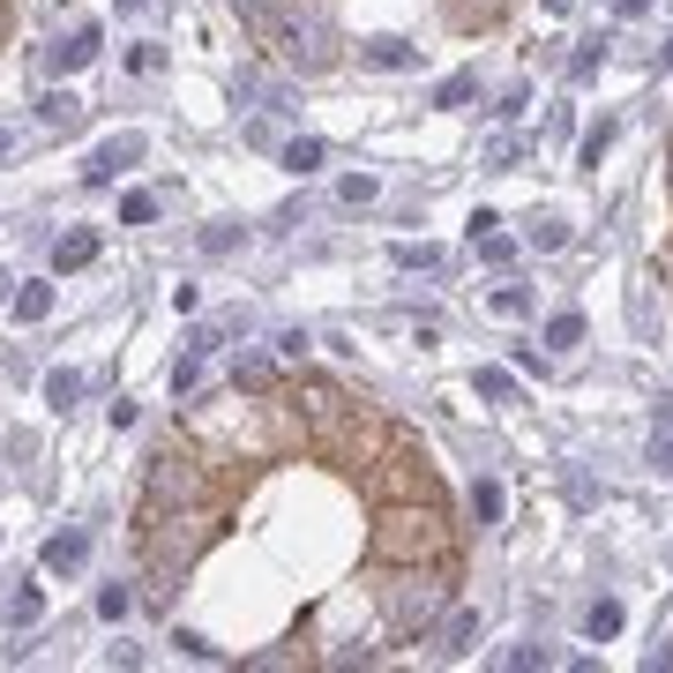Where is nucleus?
Instances as JSON below:
<instances>
[{
  "mask_svg": "<svg viewBox=\"0 0 673 673\" xmlns=\"http://www.w3.org/2000/svg\"><path fill=\"white\" fill-rule=\"evenodd\" d=\"M240 23H248L262 53L285 68V76H322L336 68V45H330V23L322 15H299V8H270V0H232Z\"/></svg>",
  "mask_w": 673,
  "mask_h": 673,
  "instance_id": "obj_1",
  "label": "nucleus"
},
{
  "mask_svg": "<svg viewBox=\"0 0 673 673\" xmlns=\"http://www.w3.org/2000/svg\"><path fill=\"white\" fill-rule=\"evenodd\" d=\"M367 554L389 561V569H420V561L442 554V516H434V509H381Z\"/></svg>",
  "mask_w": 673,
  "mask_h": 673,
  "instance_id": "obj_2",
  "label": "nucleus"
},
{
  "mask_svg": "<svg viewBox=\"0 0 673 673\" xmlns=\"http://www.w3.org/2000/svg\"><path fill=\"white\" fill-rule=\"evenodd\" d=\"M203 494V471L187 457H150V494H142V516H172V502H195Z\"/></svg>",
  "mask_w": 673,
  "mask_h": 673,
  "instance_id": "obj_3",
  "label": "nucleus"
},
{
  "mask_svg": "<svg viewBox=\"0 0 673 673\" xmlns=\"http://www.w3.org/2000/svg\"><path fill=\"white\" fill-rule=\"evenodd\" d=\"M142 150H150V135H135V127L105 135V142H98V150L83 158V187H113L127 166H142Z\"/></svg>",
  "mask_w": 673,
  "mask_h": 673,
  "instance_id": "obj_4",
  "label": "nucleus"
},
{
  "mask_svg": "<svg viewBox=\"0 0 673 673\" xmlns=\"http://www.w3.org/2000/svg\"><path fill=\"white\" fill-rule=\"evenodd\" d=\"M434 606H442V584H434V577H412V584H397V606H389V621L412 636V629H426V621H434Z\"/></svg>",
  "mask_w": 673,
  "mask_h": 673,
  "instance_id": "obj_5",
  "label": "nucleus"
},
{
  "mask_svg": "<svg viewBox=\"0 0 673 673\" xmlns=\"http://www.w3.org/2000/svg\"><path fill=\"white\" fill-rule=\"evenodd\" d=\"M38 561H45V569H53V577H76V569H83V561H90V532H76V524H68V532H53Z\"/></svg>",
  "mask_w": 673,
  "mask_h": 673,
  "instance_id": "obj_6",
  "label": "nucleus"
},
{
  "mask_svg": "<svg viewBox=\"0 0 673 673\" xmlns=\"http://www.w3.org/2000/svg\"><path fill=\"white\" fill-rule=\"evenodd\" d=\"M360 68L404 76V68H420V45H404V38H367V45H360Z\"/></svg>",
  "mask_w": 673,
  "mask_h": 673,
  "instance_id": "obj_7",
  "label": "nucleus"
},
{
  "mask_svg": "<svg viewBox=\"0 0 673 673\" xmlns=\"http://www.w3.org/2000/svg\"><path fill=\"white\" fill-rule=\"evenodd\" d=\"M38 121L60 127V135H76V127H83V98H76V90H45V98H38Z\"/></svg>",
  "mask_w": 673,
  "mask_h": 673,
  "instance_id": "obj_8",
  "label": "nucleus"
},
{
  "mask_svg": "<svg viewBox=\"0 0 673 673\" xmlns=\"http://www.w3.org/2000/svg\"><path fill=\"white\" fill-rule=\"evenodd\" d=\"M45 60H53V76H68V68H83V60H98V31H68V38L53 45V53H45Z\"/></svg>",
  "mask_w": 673,
  "mask_h": 673,
  "instance_id": "obj_9",
  "label": "nucleus"
},
{
  "mask_svg": "<svg viewBox=\"0 0 673 673\" xmlns=\"http://www.w3.org/2000/svg\"><path fill=\"white\" fill-rule=\"evenodd\" d=\"M83 262H98V232L76 225V232H60V240H53V270H83Z\"/></svg>",
  "mask_w": 673,
  "mask_h": 673,
  "instance_id": "obj_10",
  "label": "nucleus"
},
{
  "mask_svg": "<svg viewBox=\"0 0 673 673\" xmlns=\"http://www.w3.org/2000/svg\"><path fill=\"white\" fill-rule=\"evenodd\" d=\"M322 158H330V150H322V135H293V142L277 150V166L299 172V180H307V172H322Z\"/></svg>",
  "mask_w": 673,
  "mask_h": 673,
  "instance_id": "obj_11",
  "label": "nucleus"
},
{
  "mask_svg": "<svg viewBox=\"0 0 673 673\" xmlns=\"http://www.w3.org/2000/svg\"><path fill=\"white\" fill-rule=\"evenodd\" d=\"M471 90H479V68H457V76H442V83H434V105H442V113H457V105H471Z\"/></svg>",
  "mask_w": 673,
  "mask_h": 673,
  "instance_id": "obj_12",
  "label": "nucleus"
},
{
  "mask_svg": "<svg viewBox=\"0 0 673 673\" xmlns=\"http://www.w3.org/2000/svg\"><path fill=\"white\" fill-rule=\"evenodd\" d=\"M389 262H397V270H442L449 254L434 248V240H397V248H389Z\"/></svg>",
  "mask_w": 673,
  "mask_h": 673,
  "instance_id": "obj_13",
  "label": "nucleus"
},
{
  "mask_svg": "<svg viewBox=\"0 0 673 673\" xmlns=\"http://www.w3.org/2000/svg\"><path fill=\"white\" fill-rule=\"evenodd\" d=\"M53 315V285L31 277V285H15V322H45Z\"/></svg>",
  "mask_w": 673,
  "mask_h": 673,
  "instance_id": "obj_14",
  "label": "nucleus"
},
{
  "mask_svg": "<svg viewBox=\"0 0 673 673\" xmlns=\"http://www.w3.org/2000/svg\"><path fill=\"white\" fill-rule=\"evenodd\" d=\"M270 381H277V360H270V352H248V360L232 367V389H270Z\"/></svg>",
  "mask_w": 673,
  "mask_h": 673,
  "instance_id": "obj_15",
  "label": "nucleus"
},
{
  "mask_svg": "<svg viewBox=\"0 0 673 673\" xmlns=\"http://www.w3.org/2000/svg\"><path fill=\"white\" fill-rule=\"evenodd\" d=\"M76 397H83V375H76V367H53V375H45V404H53V412H68Z\"/></svg>",
  "mask_w": 673,
  "mask_h": 673,
  "instance_id": "obj_16",
  "label": "nucleus"
},
{
  "mask_svg": "<svg viewBox=\"0 0 673 673\" xmlns=\"http://www.w3.org/2000/svg\"><path fill=\"white\" fill-rule=\"evenodd\" d=\"M584 636H591V643H606V636H621V598H598V606H591V614H584Z\"/></svg>",
  "mask_w": 673,
  "mask_h": 673,
  "instance_id": "obj_17",
  "label": "nucleus"
},
{
  "mask_svg": "<svg viewBox=\"0 0 673 673\" xmlns=\"http://www.w3.org/2000/svg\"><path fill=\"white\" fill-rule=\"evenodd\" d=\"M38 614H45V591H38V584H15V598H8V621H15V629H31Z\"/></svg>",
  "mask_w": 673,
  "mask_h": 673,
  "instance_id": "obj_18",
  "label": "nucleus"
},
{
  "mask_svg": "<svg viewBox=\"0 0 673 673\" xmlns=\"http://www.w3.org/2000/svg\"><path fill=\"white\" fill-rule=\"evenodd\" d=\"M471 516H479V524H502V487H494V479H471Z\"/></svg>",
  "mask_w": 673,
  "mask_h": 673,
  "instance_id": "obj_19",
  "label": "nucleus"
},
{
  "mask_svg": "<svg viewBox=\"0 0 673 673\" xmlns=\"http://www.w3.org/2000/svg\"><path fill=\"white\" fill-rule=\"evenodd\" d=\"M195 381H203V352H180L172 360V397H195Z\"/></svg>",
  "mask_w": 673,
  "mask_h": 673,
  "instance_id": "obj_20",
  "label": "nucleus"
},
{
  "mask_svg": "<svg viewBox=\"0 0 673 673\" xmlns=\"http://www.w3.org/2000/svg\"><path fill=\"white\" fill-rule=\"evenodd\" d=\"M336 203H352V210L375 203V172H344V180H336Z\"/></svg>",
  "mask_w": 673,
  "mask_h": 673,
  "instance_id": "obj_21",
  "label": "nucleus"
},
{
  "mask_svg": "<svg viewBox=\"0 0 673 673\" xmlns=\"http://www.w3.org/2000/svg\"><path fill=\"white\" fill-rule=\"evenodd\" d=\"M547 344H554V352L584 344V315H554V322H547Z\"/></svg>",
  "mask_w": 673,
  "mask_h": 673,
  "instance_id": "obj_22",
  "label": "nucleus"
},
{
  "mask_svg": "<svg viewBox=\"0 0 673 673\" xmlns=\"http://www.w3.org/2000/svg\"><path fill=\"white\" fill-rule=\"evenodd\" d=\"M127 606H135V591H127V584H105V591H98V621H127Z\"/></svg>",
  "mask_w": 673,
  "mask_h": 673,
  "instance_id": "obj_23",
  "label": "nucleus"
},
{
  "mask_svg": "<svg viewBox=\"0 0 673 673\" xmlns=\"http://www.w3.org/2000/svg\"><path fill=\"white\" fill-rule=\"evenodd\" d=\"M150 217H158V195H150V187L121 195V225H150Z\"/></svg>",
  "mask_w": 673,
  "mask_h": 673,
  "instance_id": "obj_24",
  "label": "nucleus"
},
{
  "mask_svg": "<svg viewBox=\"0 0 673 673\" xmlns=\"http://www.w3.org/2000/svg\"><path fill=\"white\" fill-rule=\"evenodd\" d=\"M471 248H479V262H494V270H502V262H516V240H509V232H479Z\"/></svg>",
  "mask_w": 673,
  "mask_h": 673,
  "instance_id": "obj_25",
  "label": "nucleus"
},
{
  "mask_svg": "<svg viewBox=\"0 0 673 673\" xmlns=\"http://www.w3.org/2000/svg\"><path fill=\"white\" fill-rule=\"evenodd\" d=\"M471 636H479V614H449V629H442V651H471Z\"/></svg>",
  "mask_w": 673,
  "mask_h": 673,
  "instance_id": "obj_26",
  "label": "nucleus"
},
{
  "mask_svg": "<svg viewBox=\"0 0 673 673\" xmlns=\"http://www.w3.org/2000/svg\"><path fill=\"white\" fill-rule=\"evenodd\" d=\"M479 397H487V404H509V397H516V381H509L502 367H479Z\"/></svg>",
  "mask_w": 673,
  "mask_h": 673,
  "instance_id": "obj_27",
  "label": "nucleus"
},
{
  "mask_svg": "<svg viewBox=\"0 0 673 673\" xmlns=\"http://www.w3.org/2000/svg\"><path fill=\"white\" fill-rule=\"evenodd\" d=\"M598 68H606V38H598V45H584V53H577V60H569V76H577V83H591V76H598Z\"/></svg>",
  "mask_w": 673,
  "mask_h": 673,
  "instance_id": "obj_28",
  "label": "nucleus"
},
{
  "mask_svg": "<svg viewBox=\"0 0 673 673\" xmlns=\"http://www.w3.org/2000/svg\"><path fill=\"white\" fill-rule=\"evenodd\" d=\"M240 248V225H210V232H203V254H232Z\"/></svg>",
  "mask_w": 673,
  "mask_h": 673,
  "instance_id": "obj_29",
  "label": "nucleus"
},
{
  "mask_svg": "<svg viewBox=\"0 0 673 673\" xmlns=\"http://www.w3.org/2000/svg\"><path fill=\"white\" fill-rule=\"evenodd\" d=\"M532 240H539V248H569V225H561V217H539Z\"/></svg>",
  "mask_w": 673,
  "mask_h": 673,
  "instance_id": "obj_30",
  "label": "nucleus"
},
{
  "mask_svg": "<svg viewBox=\"0 0 673 673\" xmlns=\"http://www.w3.org/2000/svg\"><path fill=\"white\" fill-rule=\"evenodd\" d=\"M502 666H509V673H532V666H547V651H539V643H516Z\"/></svg>",
  "mask_w": 673,
  "mask_h": 673,
  "instance_id": "obj_31",
  "label": "nucleus"
},
{
  "mask_svg": "<svg viewBox=\"0 0 673 673\" xmlns=\"http://www.w3.org/2000/svg\"><path fill=\"white\" fill-rule=\"evenodd\" d=\"M172 643H180L187 659H217V643H210V636H195V629H172Z\"/></svg>",
  "mask_w": 673,
  "mask_h": 673,
  "instance_id": "obj_32",
  "label": "nucleus"
},
{
  "mask_svg": "<svg viewBox=\"0 0 673 673\" xmlns=\"http://www.w3.org/2000/svg\"><path fill=\"white\" fill-rule=\"evenodd\" d=\"M606 142H614V121H598V127L584 135V166H598V158H606Z\"/></svg>",
  "mask_w": 673,
  "mask_h": 673,
  "instance_id": "obj_33",
  "label": "nucleus"
},
{
  "mask_svg": "<svg viewBox=\"0 0 673 673\" xmlns=\"http://www.w3.org/2000/svg\"><path fill=\"white\" fill-rule=\"evenodd\" d=\"M494 307H502V315H532V293H524V285H502Z\"/></svg>",
  "mask_w": 673,
  "mask_h": 673,
  "instance_id": "obj_34",
  "label": "nucleus"
},
{
  "mask_svg": "<svg viewBox=\"0 0 673 673\" xmlns=\"http://www.w3.org/2000/svg\"><path fill=\"white\" fill-rule=\"evenodd\" d=\"M651 471H666V479H673V434H659V442H651Z\"/></svg>",
  "mask_w": 673,
  "mask_h": 673,
  "instance_id": "obj_35",
  "label": "nucleus"
},
{
  "mask_svg": "<svg viewBox=\"0 0 673 673\" xmlns=\"http://www.w3.org/2000/svg\"><path fill=\"white\" fill-rule=\"evenodd\" d=\"M8 150H15V135H8V127H0V166H8Z\"/></svg>",
  "mask_w": 673,
  "mask_h": 673,
  "instance_id": "obj_36",
  "label": "nucleus"
},
{
  "mask_svg": "<svg viewBox=\"0 0 673 673\" xmlns=\"http://www.w3.org/2000/svg\"><path fill=\"white\" fill-rule=\"evenodd\" d=\"M643 8H651V0H621V15H643Z\"/></svg>",
  "mask_w": 673,
  "mask_h": 673,
  "instance_id": "obj_37",
  "label": "nucleus"
},
{
  "mask_svg": "<svg viewBox=\"0 0 673 673\" xmlns=\"http://www.w3.org/2000/svg\"><path fill=\"white\" fill-rule=\"evenodd\" d=\"M659 412H666V426H673V397H659Z\"/></svg>",
  "mask_w": 673,
  "mask_h": 673,
  "instance_id": "obj_38",
  "label": "nucleus"
},
{
  "mask_svg": "<svg viewBox=\"0 0 673 673\" xmlns=\"http://www.w3.org/2000/svg\"><path fill=\"white\" fill-rule=\"evenodd\" d=\"M659 60H666V68H673V38H666V53H659Z\"/></svg>",
  "mask_w": 673,
  "mask_h": 673,
  "instance_id": "obj_39",
  "label": "nucleus"
},
{
  "mask_svg": "<svg viewBox=\"0 0 673 673\" xmlns=\"http://www.w3.org/2000/svg\"><path fill=\"white\" fill-rule=\"evenodd\" d=\"M121 8H142V0H121Z\"/></svg>",
  "mask_w": 673,
  "mask_h": 673,
  "instance_id": "obj_40",
  "label": "nucleus"
}]
</instances>
